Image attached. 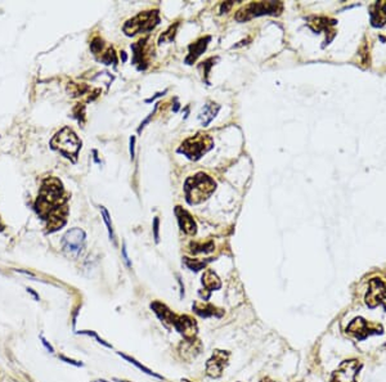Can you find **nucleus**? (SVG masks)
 I'll return each instance as SVG.
<instances>
[{"label": "nucleus", "mask_w": 386, "mask_h": 382, "mask_svg": "<svg viewBox=\"0 0 386 382\" xmlns=\"http://www.w3.org/2000/svg\"><path fill=\"white\" fill-rule=\"evenodd\" d=\"M134 146H136V138H134V136H132V138H130V156H132V160L134 158V154H136Z\"/></svg>", "instance_id": "32"}, {"label": "nucleus", "mask_w": 386, "mask_h": 382, "mask_svg": "<svg viewBox=\"0 0 386 382\" xmlns=\"http://www.w3.org/2000/svg\"><path fill=\"white\" fill-rule=\"evenodd\" d=\"M362 368V364L358 360H345L340 364V367L332 373L330 382H356V376Z\"/></svg>", "instance_id": "8"}, {"label": "nucleus", "mask_w": 386, "mask_h": 382, "mask_svg": "<svg viewBox=\"0 0 386 382\" xmlns=\"http://www.w3.org/2000/svg\"><path fill=\"white\" fill-rule=\"evenodd\" d=\"M366 304L370 308L382 305L386 310V284L378 278L370 280L368 291L366 294Z\"/></svg>", "instance_id": "7"}, {"label": "nucleus", "mask_w": 386, "mask_h": 382, "mask_svg": "<svg viewBox=\"0 0 386 382\" xmlns=\"http://www.w3.org/2000/svg\"><path fill=\"white\" fill-rule=\"evenodd\" d=\"M335 24V20H330L326 17H314V18L309 20V26L316 32H320L322 30H328L330 26H334Z\"/></svg>", "instance_id": "21"}, {"label": "nucleus", "mask_w": 386, "mask_h": 382, "mask_svg": "<svg viewBox=\"0 0 386 382\" xmlns=\"http://www.w3.org/2000/svg\"><path fill=\"white\" fill-rule=\"evenodd\" d=\"M232 6H233L232 2H228V3L222 4V12H226V10H230V8H232Z\"/></svg>", "instance_id": "34"}, {"label": "nucleus", "mask_w": 386, "mask_h": 382, "mask_svg": "<svg viewBox=\"0 0 386 382\" xmlns=\"http://www.w3.org/2000/svg\"><path fill=\"white\" fill-rule=\"evenodd\" d=\"M120 355H121V356H122V358H124V359H126V360L129 362V363L134 364V366H136V368H139V370H143V372L147 373V374H150V376H154V377H156V378H158V380H162V377L158 376V374H157V373L152 372L151 370H148V368H147V367H144V366H143V364L138 363V362H136L134 358H132V356H128V355H125V354H120Z\"/></svg>", "instance_id": "23"}, {"label": "nucleus", "mask_w": 386, "mask_h": 382, "mask_svg": "<svg viewBox=\"0 0 386 382\" xmlns=\"http://www.w3.org/2000/svg\"><path fill=\"white\" fill-rule=\"evenodd\" d=\"M230 352L226 350H215L212 356L206 363V373L212 378H218L222 376L223 370H226L230 363Z\"/></svg>", "instance_id": "9"}, {"label": "nucleus", "mask_w": 386, "mask_h": 382, "mask_svg": "<svg viewBox=\"0 0 386 382\" xmlns=\"http://www.w3.org/2000/svg\"><path fill=\"white\" fill-rule=\"evenodd\" d=\"M122 255H124V260H125V262H126V265L130 268V266H132V264H130V260H129V256H128L126 246H125V244H124V246H122Z\"/></svg>", "instance_id": "33"}, {"label": "nucleus", "mask_w": 386, "mask_h": 382, "mask_svg": "<svg viewBox=\"0 0 386 382\" xmlns=\"http://www.w3.org/2000/svg\"><path fill=\"white\" fill-rule=\"evenodd\" d=\"M2 229H3V226H2V223H0V230H2Z\"/></svg>", "instance_id": "39"}, {"label": "nucleus", "mask_w": 386, "mask_h": 382, "mask_svg": "<svg viewBox=\"0 0 386 382\" xmlns=\"http://www.w3.org/2000/svg\"><path fill=\"white\" fill-rule=\"evenodd\" d=\"M371 24L374 28H381L386 24V2H377L371 8Z\"/></svg>", "instance_id": "17"}, {"label": "nucleus", "mask_w": 386, "mask_h": 382, "mask_svg": "<svg viewBox=\"0 0 386 382\" xmlns=\"http://www.w3.org/2000/svg\"><path fill=\"white\" fill-rule=\"evenodd\" d=\"M214 147V140L212 136L208 134H196V136H190V138L186 139L182 143L180 147L178 148V152L186 154L192 161H197L200 160L206 152L212 150Z\"/></svg>", "instance_id": "3"}, {"label": "nucleus", "mask_w": 386, "mask_h": 382, "mask_svg": "<svg viewBox=\"0 0 386 382\" xmlns=\"http://www.w3.org/2000/svg\"><path fill=\"white\" fill-rule=\"evenodd\" d=\"M94 382H107V381H104V380H96V381Z\"/></svg>", "instance_id": "38"}, {"label": "nucleus", "mask_w": 386, "mask_h": 382, "mask_svg": "<svg viewBox=\"0 0 386 382\" xmlns=\"http://www.w3.org/2000/svg\"><path fill=\"white\" fill-rule=\"evenodd\" d=\"M151 308L154 313H156V316L161 319V322H162L164 324H166L168 327H169V326H172V327H174V322H175V319H176V316L172 313L169 308L166 306V305L161 304V302H158V301L152 302Z\"/></svg>", "instance_id": "14"}, {"label": "nucleus", "mask_w": 386, "mask_h": 382, "mask_svg": "<svg viewBox=\"0 0 386 382\" xmlns=\"http://www.w3.org/2000/svg\"><path fill=\"white\" fill-rule=\"evenodd\" d=\"M175 215H176V218H178L180 229L186 233V234H190V236L196 234L197 232L196 222H194L192 215H190L187 210L182 208L180 206H176V208H175Z\"/></svg>", "instance_id": "12"}, {"label": "nucleus", "mask_w": 386, "mask_h": 382, "mask_svg": "<svg viewBox=\"0 0 386 382\" xmlns=\"http://www.w3.org/2000/svg\"><path fill=\"white\" fill-rule=\"evenodd\" d=\"M208 262H210V260H205V262H198V260L188 259V258H186V259H184V264L187 265V266L190 269V270H194V272H198V270H201V269L205 268L206 264H208Z\"/></svg>", "instance_id": "24"}, {"label": "nucleus", "mask_w": 386, "mask_h": 382, "mask_svg": "<svg viewBox=\"0 0 386 382\" xmlns=\"http://www.w3.org/2000/svg\"><path fill=\"white\" fill-rule=\"evenodd\" d=\"M284 6L280 2H258V3H250L242 10H240L236 14V20L240 22L248 21L254 17H259L264 14H276L282 10Z\"/></svg>", "instance_id": "5"}, {"label": "nucleus", "mask_w": 386, "mask_h": 382, "mask_svg": "<svg viewBox=\"0 0 386 382\" xmlns=\"http://www.w3.org/2000/svg\"><path fill=\"white\" fill-rule=\"evenodd\" d=\"M201 350H202V344L198 340H196V338L184 341L180 345V354L186 360H190V359L196 358L197 355L201 352Z\"/></svg>", "instance_id": "16"}, {"label": "nucleus", "mask_w": 386, "mask_h": 382, "mask_svg": "<svg viewBox=\"0 0 386 382\" xmlns=\"http://www.w3.org/2000/svg\"><path fill=\"white\" fill-rule=\"evenodd\" d=\"M158 24H160L158 10H146V12L139 13L134 18L129 20L124 24V32L129 36H133L136 34L150 32Z\"/></svg>", "instance_id": "4"}, {"label": "nucleus", "mask_w": 386, "mask_h": 382, "mask_svg": "<svg viewBox=\"0 0 386 382\" xmlns=\"http://www.w3.org/2000/svg\"><path fill=\"white\" fill-rule=\"evenodd\" d=\"M90 49L92 52H93L94 54H98V53H100L103 49V40L100 39V38H96V39L92 42L90 44Z\"/></svg>", "instance_id": "28"}, {"label": "nucleus", "mask_w": 386, "mask_h": 382, "mask_svg": "<svg viewBox=\"0 0 386 382\" xmlns=\"http://www.w3.org/2000/svg\"><path fill=\"white\" fill-rule=\"evenodd\" d=\"M202 284L208 291H212V290H219L222 287V282L219 280L216 274L212 270H206L202 276Z\"/></svg>", "instance_id": "20"}, {"label": "nucleus", "mask_w": 386, "mask_h": 382, "mask_svg": "<svg viewBox=\"0 0 386 382\" xmlns=\"http://www.w3.org/2000/svg\"><path fill=\"white\" fill-rule=\"evenodd\" d=\"M42 345L46 346V349L49 350V352H54V349H53V348H52V345H50V344H48V341H46V338H44V337H42Z\"/></svg>", "instance_id": "35"}, {"label": "nucleus", "mask_w": 386, "mask_h": 382, "mask_svg": "<svg viewBox=\"0 0 386 382\" xmlns=\"http://www.w3.org/2000/svg\"><path fill=\"white\" fill-rule=\"evenodd\" d=\"M176 28H178V24H175L174 26H172V28H169V30L166 31V32H164L162 35L160 36V40H158V42L160 44H162V42H170L174 40V36H175V31H176Z\"/></svg>", "instance_id": "26"}, {"label": "nucleus", "mask_w": 386, "mask_h": 382, "mask_svg": "<svg viewBox=\"0 0 386 382\" xmlns=\"http://www.w3.org/2000/svg\"><path fill=\"white\" fill-rule=\"evenodd\" d=\"M85 247V233L80 228L70 229L64 236L62 248L70 258H78Z\"/></svg>", "instance_id": "6"}, {"label": "nucleus", "mask_w": 386, "mask_h": 382, "mask_svg": "<svg viewBox=\"0 0 386 382\" xmlns=\"http://www.w3.org/2000/svg\"><path fill=\"white\" fill-rule=\"evenodd\" d=\"M158 226H160V220L158 218H154V241H160V236H158Z\"/></svg>", "instance_id": "30"}, {"label": "nucleus", "mask_w": 386, "mask_h": 382, "mask_svg": "<svg viewBox=\"0 0 386 382\" xmlns=\"http://www.w3.org/2000/svg\"><path fill=\"white\" fill-rule=\"evenodd\" d=\"M50 146L54 150H60L64 156L68 157V158L71 157L75 161L78 150L82 148V140L78 138V136H76L72 129L64 128L60 132L56 134L54 138L52 139Z\"/></svg>", "instance_id": "2"}, {"label": "nucleus", "mask_w": 386, "mask_h": 382, "mask_svg": "<svg viewBox=\"0 0 386 382\" xmlns=\"http://www.w3.org/2000/svg\"><path fill=\"white\" fill-rule=\"evenodd\" d=\"M60 359L66 362V363L72 364V366H76V367H82V363H80V362H76V360H72V359L66 358V356H64V355H60Z\"/></svg>", "instance_id": "31"}, {"label": "nucleus", "mask_w": 386, "mask_h": 382, "mask_svg": "<svg viewBox=\"0 0 386 382\" xmlns=\"http://www.w3.org/2000/svg\"><path fill=\"white\" fill-rule=\"evenodd\" d=\"M100 212H102L103 220H104V223H106V226H107V229H108L110 238H111L112 241L115 242V233H114V228H112V222H111V218H110L108 211L106 210V208L100 206Z\"/></svg>", "instance_id": "25"}, {"label": "nucleus", "mask_w": 386, "mask_h": 382, "mask_svg": "<svg viewBox=\"0 0 386 382\" xmlns=\"http://www.w3.org/2000/svg\"><path fill=\"white\" fill-rule=\"evenodd\" d=\"M219 110H220V106L214 102H208L204 106L202 111L200 112L198 114V118L200 121H201V124H202V126H208V124L214 120L215 116H216L218 112H219Z\"/></svg>", "instance_id": "18"}, {"label": "nucleus", "mask_w": 386, "mask_h": 382, "mask_svg": "<svg viewBox=\"0 0 386 382\" xmlns=\"http://www.w3.org/2000/svg\"><path fill=\"white\" fill-rule=\"evenodd\" d=\"M80 334H88V336L94 337V338H96V340L98 341V342L102 344V345H104V346H106V348H112V346L110 345V344H107L106 341L102 340V338H100V337L98 336V334H96V332H93V331H80Z\"/></svg>", "instance_id": "29"}, {"label": "nucleus", "mask_w": 386, "mask_h": 382, "mask_svg": "<svg viewBox=\"0 0 386 382\" xmlns=\"http://www.w3.org/2000/svg\"><path fill=\"white\" fill-rule=\"evenodd\" d=\"M212 250H214V244L212 242H205V244H196L194 242V244H190V251L193 254H208L212 252Z\"/></svg>", "instance_id": "22"}, {"label": "nucleus", "mask_w": 386, "mask_h": 382, "mask_svg": "<svg viewBox=\"0 0 386 382\" xmlns=\"http://www.w3.org/2000/svg\"><path fill=\"white\" fill-rule=\"evenodd\" d=\"M132 49L134 52L133 62L138 70H146L148 67V62H150V57H151V48L148 46V39L139 40L138 42L132 46Z\"/></svg>", "instance_id": "10"}, {"label": "nucleus", "mask_w": 386, "mask_h": 382, "mask_svg": "<svg viewBox=\"0 0 386 382\" xmlns=\"http://www.w3.org/2000/svg\"><path fill=\"white\" fill-rule=\"evenodd\" d=\"M260 382H276V381H273V380H270V378H268V377H266V378L260 380Z\"/></svg>", "instance_id": "37"}, {"label": "nucleus", "mask_w": 386, "mask_h": 382, "mask_svg": "<svg viewBox=\"0 0 386 382\" xmlns=\"http://www.w3.org/2000/svg\"><path fill=\"white\" fill-rule=\"evenodd\" d=\"M210 39H212L210 36L201 38V39L197 40L196 42L190 44V48H188V57L186 58V64H192L206 50V48H208V42H210Z\"/></svg>", "instance_id": "13"}, {"label": "nucleus", "mask_w": 386, "mask_h": 382, "mask_svg": "<svg viewBox=\"0 0 386 382\" xmlns=\"http://www.w3.org/2000/svg\"><path fill=\"white\" fill-rule=\"evenodd\" d=\"M193 310L194 313L198 314L200 316L204 318H208V316H220L223 312H218L216 308L212 304H200V302H194L193 304Z\"/></svg>", "instance_id": "19"}, {"label": "nucleus", "mask_w": 386, "mask_h": 382, "mask_svg": "<svg viewBox=\"0 0 386 382\" xmlns=\"http://www.w3.org/2000/svg\"><path fill=\"white\" fill-rule=\"evenodd\" d=\"M28 292H30L31 295H34V296H35V298H36V300H39V296H38L36 294H35V292L32 291V290H31V288H28Z\"/></svg>", "instance_id": "36"}, {"label": "nucleus", "mask_w": 386, "mask_h": 382, "mask_svg": "<svg viewBox=\"0 0 386 382\" xmlns=\"http://www.w3.org/2000/svg\"><path fill=\"white\" fill-rule=\"evenodd\" d=\"M100 60H102V62H104L106 64H116V62H118V58H116L115 50H114L112 48L107 49V52L102 56V58H100Z\"/></svg>", "instance_id": "27"}, {"label": "nucleus", "mask_w": 386, "mask_h": 382, "mask_svg": "<svg viewBox=\"0 0 386 382\" xmlns=\"http://www.w3.org/2000/svg\"><path fill=\"white\" fill-rule=\"evenodd\" d=\"M215 186V182L204 172H198L194 176L188 178L184 184V192L188 204L196 205L208 200L214 193Z\"/></svg>", "instance_id": "1"}, {"label": "nucleus", "mask_w": 386, "mask_h": 382, "mask_svg": "<svg viewBox=\"0 0 386 382\" xmlns=\"http://www.w3.org/2000/svg\"><path fill=\"white\" fill-rule=\"evenodd\" d=\"M348 331L358 338V340H364L372 334V330L368 327V323L363 318H356L353 322L350 323L348 327Z\"/></svg>", "instance_id": "15"}, {"label": "nucleus", "mask_w": 386, "mask_h": 382, "mask_svg": "<svg viewBox=\"0 0 386 382\" xmlns=\"http://www.w3.org/2000/svg\"><path fill=\"white\" fill-rule=\"evenodd\" d=\"M174 327L186 340H193L197 334V323L190 316H176Z\"/></svg>", "instance_id": "11"}]
</instances>
